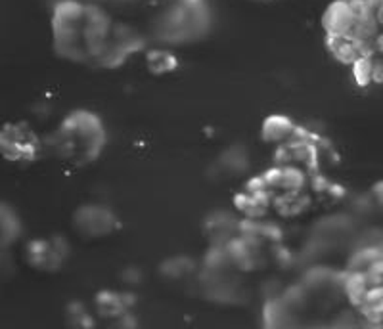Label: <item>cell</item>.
I'll return each instance as SVG.
<instances>
[{"instance_id": "1", "label": "cell", "mask_w": 383, "mask_h": 329, "mask_svg": "<svg viewBox=\"0 0 383 329\" xmlns=\"http://www.w3.org/2000/svg\"><path fill=\"white\" fill-rule=\"evenodd\" d=\"M52 153L77 167L92 163L106 146L102 121L86 109L69 113L58 129L46 140Z\"/></svg>"}, {"instance_id": "2", "label": "cell", "mask_w": 383, "mask_h": 329, "mask_svg": "<svg viewBox=\"0 0 383 329\" xmlns=\"http://www.w3.org/2000/svg\"><path fill=\"white\" fill-rule=\"evenodd\" d=\"M71 224L81 237L98 240V237L113 234L115 228L119 226V220L110 207L100 205V203H86L73 213Z\"/></svg>"}, {"instance_id": "3", "label": "cell", "mask_w": 383, "mask_h": 329, "mask_svg": "<svg viewBox=\"0 0 383 329\" xmlns=\"http://www.w3.org/2000/svg\"><path fill=\"white\" fill-rule=\"evenodd\" d=\"M69 243L63 237L33 240L27 245V262L39 272H56L69 257Z\"/></svg>"}, {"instance_id": "4", "label": "cell", "mask_w": 383, "mask_h": 329, "mask_svg": "<svg viewBox=\"0 0 383 329\" xmlns=\"http://www.w3.org/2000/svg\"><path fill=\"white\" fill-rule=\"evenodd\" d=\"M353 25H355V16L349 6V0H333L324 12L322 27L326 29V35L349 39Z\"/></svg>"}, {"instance_id": "5", "label": "cell", "mask_w": 383, "mask_h": 329, "mask_svg": "<svg viewBox=\"0 0 383 329\" xmlns=\"http://www.w3.org/2000/svg\"><path fill=\"white\" fill-rule=\"evenodd\" d=\"M297 125L291 121L286 115H271L266 117L261 127V136L264 142L274 144V146H284L286 142H290L291 136L295 134Z\"/></svg>"}, {"instance_id": "6", "label": "cell", "mask_w": 383, "mask_h": 329, "mask_svg": "<svg viewBox=\"0 0 383 329\" xmlns=\"http://www.w3.org/2000/svg\"><path fill=\"white\" fill-rule=\"evenodd\" d=\"M0 226H2V249L6 251L12 247V243H16L19 240V235L23 232L21 220L8 203H4L0 209Z\"/></svg>"}, {"instance_id": "7", "label": "cell", "mask_w": 383, "mask_h": 329, "mask_svg": "<svg viewBox=\"0 0 383 329\" xmlns=\"http://www.w3.org/2000/svg\"><path fill=\"white\" fill-rule=\"evenodd\" d=\"M96 310L100 312L106 318H117L127 312V303L125 295L115 293V291H102L96 295Z\"/></svg>"}, {"instance_id": "8", "label": "cell", "mask_w": 383, "mask_h": 329, "mask_svg": "<svg viewBox=\"0 0 383 329\" xmlns=\"http://www.w3.org/2000/svg\"><path fill=\"white\" fill-rule=\"evenodd\" d=\"M351 67H353V77L357 81L358 87H368V85L372 83L374 58H358Z\"/></svg>"}, {"instance_id": "9", "label": "cell", "mask_w": 383, "mask_h": 329, "mask_svg": "<svg viewBox=\"0 0 383 329\" xmlns=\"http://www.w3.org/2000/svg\"><path fill=\"white\" fill-rule=\"evenodd\" d=\"M375 19H377V23L382 25V29H383V2L382 4H377L375 6Z\"/></svg>"}]
</instances>
